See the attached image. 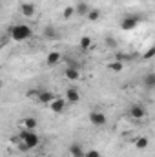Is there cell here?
I'll list each match as a JSON object with an SVG mask.
<instances>
[{"label":"cell","instance_id":"obj_21","mask_svg":"<svg viewBox=\"0 0 155 157\" xmlns=\"http://www.w3.org/2000/svg\"><path fill=\"white\" fill-rule=\"evenodd\" d=\"M73 15H75V7H73V6H68V7H64V11H62V17H64L66 20H70Z\"/></svg>","mask_w":155,"mask_h":157},{"label":"cell","instance_id":"obj_8","mask_svg":"<svg viewBox=\"0 0 155 157\" xmlns=\"http://www.w3.org/2000/svg\"><path fill=\"white\" fill-rule=\"evenodd\" d=\"M66 95H64V99H66V102L68 104H77L78 101H80V91H78L77 88H68L66 91H64Z\"/></svg>","mask_w":155,"mask_h":157},{"label":"cell","instance_id":"obj_7","mask_svg":"<svg viewBox=\"0 0 155 157\" xmlns=\"http://www.w3.org/2000/svg\"><path fill=\"white\" fill-rule=\"evenodd\" d=\"M35 13H37V6L33 2H22L20 4V15L22 17L31 18V17H35Z\"/></svg>","mask_w":155,"mask_h":157},{"label":"cell","instance_id":"obj_17","mask_svg":"<svg viewBox=\"0 0 155 157\" xmlns=\"http://www.w3.org/2000/svg\"><path fill=\"white\" fill-rule=\"evenodd\" d=\"M148 146H150V139H148V137L142 135V137H137V139H135V148H137V150L142 152V150H146Z\"/></svg>","mask_w":155,"mask_h":157},{"label":"cell","instance_id":"obj_16","mask_svg":"<svg viewBox=\"0 0 155 157\" xmlns=\"http://www.w3.org/2000/svg\"><path fill=\"white\" fill-rule=\"evenodd\" d=\"M73 7H75V13L80 15V17H86V15H88V11L91 9L88 2H78L77 6H73Z\"/></svg>","mask_w":155,"mask_h":157},{"label":"cell","instance_id":"obj_20","mask_svg":"<svg viewBox=\"0 0 155 157\" xmlns=\"http://www.w3.org/2000/svg\"><path fill=\"white\" fill-rule=\"evenodd\" d=\"M78 46H80V49L88 51V49L91 48V39H89V37H82V39H80V42H78Z\"/></svg>","mask_w":155,"mask_h":157},{"label":"cell","instance_id":"obj_15","mask_svg":"<svg viewBox=\"0 0 155 157\" xmlns=\"http://www.w3.org/2000/svg\"><path fill=\"white\" fill-rule=\"evenodd\" d=\"M100 17H102V13H100V9H97V7H91V9L88 11V15H86V18H88L89 22H99Z\"/></svg>","mask_w":155,"mask_h":157},{"label":"cell","instance_id":"obj_22","mask_svg":"<svg viewBox=\"0 0 155 157\" xmlns=\"http://www.w3.org/2000/svg\"><path fill=\"white\" fill-rule=\"evenodd\" d=\"M84 157H100V152L95 150V148H91V150H86L84 152Z\"/></svg>","mask_w":155,"mask_h":157},{"label":"cell","instance_id":"obj_18","mask_svg":"<svg viewBox=\"0 0 155 157\" xmlns=\"http://www.w3.org/2000/svg\"><path fill=\"white\" fill-rule=\"evenodd\" d=\"M142 82H144V86H146L148 90H153V88H155V73H153V71L146 73L144 78H142Z\"/></svg>","mask_w":155,"mask_h":157},{"label":"cell","instance_id":"obj_2","mask_svg":"<svg viewBox=\"0 0 155 157\" xmlns=\"http://www.w3.org/2000/svg\"><path fill=\"white\" fill-rule=\"evenodd\" d=\"M7 35H9V39L15 40V42H26V40H29L33 37V29L28 24H13L7 29Z\"/></svg>","mask_w":155,"mask_h":157},{"label":"cell","instance_id":"obj_4","mask_svg":"<svg viewBox=\"0 0 155 157\" xmlns=\"http://www.w3.org/2000/svg\"><path fill=\"white\" fill-rule=\"evenodd\" d=\"M139 22H141V15H126V17L120 20V29L131 31V29H135V28L139 26Z\"/></svg>","mask_w":155,"mask_h":157},{"label":"cell","instance_id":"obj_3","mask_svg":"<svg viewBox=\"0 0 155 157\" xmlns=\"http://www.w3.org/2000/svg\"><path fill=\"white\" fill-rule=\"evenodd\" d=\"M88 119H89V122H91L93 126H97V128H102V126H106V122H108L106 113H104V112H100V110H97V108L89 112Z\"/></svg>","mask_w":155,"mask_h":157},{"label":"cell","instance_id":"obj_12","mask_svg":"<svg viewBox=\"0 0 155 157\" xmlns=\"http://www.w3.org/2000/svg\"><path fill=\"white\" fill-rule=\"evenodd\" d=\"M84 146L80 144V143H71L70 146H68V154L70 157H84Z\"/></svg>","mask_w":155,"mask_h":157},{"label":"cell","instance_id":"obj_14","mask_svg":"<svg viewBox=\"0 0 155 157\" xmlns=\"http://www.w3.org/2000/svg\"><path fill=\"white\" fill-rule=\"evenodd\" d=\"M42 37L46 40H57L59 39V29L49 24V26H46V28L42 29Z\"/></svg>","mask_w":155,"mask_h":157},{"label":"cell","instance_id":"obj_25","mask_svg":"<svg viewBox=\"0 0 155 157\" xmlns=\"http://www.w3.org/2000/svg\"><path fill=\"white\" fill-rule=\"evenodd\" d=\"M153 53H155V49H153V48H150V49H148V53L144 55V59H152V57H153Z\"/></svg>","mask_w":155,"mask_h":157},{"label":"cell","instance_id":"obj_1","mask_svg":"<svg viewBox=\"0 0 155 157\" xmlns=\"http://www.w3.org/2000/svg\"><path fill=\"white\" fill-rule=\"evenodd\" d=\"M17 141H18V148L22 152H28V150H33L40 144V135L35 130H22L17 135Z\"/></svg>","mask_w":155,"mask_h":157},{"label":"cell","instance_id":"obj_10","mask_svg":"<svg viewBox=\"0 0 155 157\" xmlns=\"http://www.w3.org/2000/svg\"><path fill=\"white\" fill-rule=\"evenodd\" d=\"M64 77L68 78V80H80V68L78 66H68L66 70H64Z\"/></svg>","mask_w":155,"mask_h":157},{"label":"cell","instance_id":"obj_23","mask_svg":"<svg viewBox=\"0 0 155 157\" xmlns=\"http://www.w3.org/2000/svg\"><path fill=\"white\" fill-rule=\"evenodd\" d=\"M39 91H40V90H28V93H26V95H28L29 99H35V101H37V97H39Z\"/></svg>","mask_w":155,"mask_h":157},{"label":"cell","instance_id":"obj_24","mask_svg":"<svg viewBox=\"0 0 155 157\" xmlns=\"http://www.w3.org/2000/svg\"><path fill=\"white\" fill-rule=\"evenodd\" d=\"M106 44H108V46H112V48H117L115 39H112V37H106Z\"/></svg>","mask_w":155,"mask_h":157},{"label":"cell","instance_id":"obj_9","mask_svg":"<svg viewBox=\"0 0 155 157\" xmlns=\"http://www.w3.org/2000/svg\"><path fill=\"white\" fill-rule=\"evenodd\" d=\"M20 126H22V130H37L39 119L33 117V115H26L24 119H20Z\"/></svg>","mask_w":155,"mask_h":157},{"label":"cell","instance_id":"obj_5","mask_svg":"<svg viewBox=\"0 0 155 157\" xmlns=\"http://www.w3.org/2000/svg\"><path fill=\"white\" fill-rule=\"evenodd\" d=\"M128 113H130V117L133 119V121H142L148 115V110H146L144 104H131L128 108Z\"/></svg>","mask_w":155,"mask_h":157},{"label":"cell","instance_id":"obj_19","mask_svg":"<svg viewBox=\"0 0 155 157\" xmlns=\"http://www.w3.org/2000/svg\"><path fill=\"white\" fill-rule=\"evenodd\" d=\"M108 70L113 71V73H120V71L124 70V62H122V60H113V62L108 64Z\"/></svg>","mask_w":155,"mask_h":157},{"label":"cell","instance_id":"obj_11","mask_svg":"<svg viewBox=\"0 0 155 157\" xmlns=\"http://www.w3.org/2000/svg\"><path fill=\"white\" fill-rule=\"evenodd\" d=\"M53 99H55L53 91H49V90H40V91H39V97H37V102L44 104V106H47Z\"/></svg>","mask_w":155,"mask_h":157},{"label":"cell","instance_id":"obj_13","mask_svg":"<svg viewBox=\"0 0 155 157\" xmlns=\"http://www.w3.org/2000/svg\"><path fill=\"white\" fill-rule=\"evenodd\" d=\"M60 60H62L60 51H49V53H47V57H46V66L53 68V66H57Z\"/></svg>","mask_w":155,"mask_h":157},{"label":"cell","instance_id":"obj_26","mask_svg":"<svg viewBox=\"0 0 155 157\" xmlns=\"http://www.w3.org/2000/svg\"><path fill=\"white\" fill-rule=\"evenodd\" d=\"M0 90H2V77H0Z\"/></svg>","mask_w":155,"mask_h":157},{"label":"cell","instance_id":"obj_6","mask_svg":"<svg viewBox=\"0 0 155 157\" xmlns=\"http://www.w3.org/2000/svg\"><path fill=\"white\" fill-rule=\"evenodd\" d=\"M47 106H49V110H51L53 113H62V112L68 108V102H66L64 97H57V95H55V99H53Z\"/></svg>","mask_w":155,"mask_h":157}]
</instances>
